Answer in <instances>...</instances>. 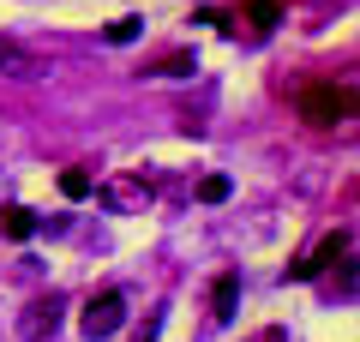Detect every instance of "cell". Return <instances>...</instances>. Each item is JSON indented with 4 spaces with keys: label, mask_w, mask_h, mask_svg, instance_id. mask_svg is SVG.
<instances>
[{
    "label": "cell",
    "mask_w": 360,
    "mask_h": 342,
    "mask_svg": "<svg viewBox=\"0 0 360 342\" xmlns=\"http://www.w3.org/2000/svg\"><path fill=\"white\" fill-rule=\"evenodd\" d=\"M354 84H307L295 96V108H300V120L307 127H342V120H354Z\"/></svg>",
    "instance_id": "obj_1"
},
{
    "label": "cell",
    "mask_w": 360,
    "mask_h": 342,
    "mask_svg": "<svg viewBox=\"0 0 360 342\" xmlns=\"http://www.w3.org/2000/svg\"><path fill=\"white\" fill-rule=\"evenodd\" d=\"M120 324H127V294H120V289L90 294V300H84V312H78V330H84L90 342H108Z\"/></svg>",
    "instance_id": "obj_2"
},
{
    "label": "cell",
    "mask_w": 360,
    "mask_h": 342,
    "mask_svg": "<svg viewBox=\"0 0 360 342\" xmlns=\"http://www.w3.org/2000/svg\"><path fill=\"white\" fill-rule=\"evenodd\" d=\"M90 192H96L115 216H144V210H150V198H156L144 175H115V180H103V186H90Z\"/></svg>",
    "instance_id": "obj_3"
},
{
    "label": "cell",
    "mask_w": 360,
    "mask_h": 342,
    "mask_svg": "<svg viewBox=\"0 0 360 342\" xmlns=\"http://www.w3.org/2000/svg\"><path fill=\"white\" fill-rule=\"evenodd\" d=\"M60 312H66L60 294H42V300H30L25 312H18V336H25V342H49L54 330H60Z\"/></svg>",
    "instance_id": "obj_4"
},
{
    "label": "cell",
    "mask_w": 360,
    "mask_h": 342,
    "mask_svg": "<svg viewBox=\"0 0 360 342\" xmlns=\"http://www.w3.org/2000/svg\"><path fill=\"white\" fill-rule=\"evenodd\" d=\"M0 72H6V78H42L49 61H42L37 49H25L18 37H0Z\"/></svg>",
    "instance_id": "obj_5"
},
{
    "label": "cell",
    "mask_w": 360,
    "mask_h": 342,
    "mask_svg": "<svg viewBox=\"0 0 360 342\" xmlns=\"http://www.w3.org/2000/svg\"><path fill=\"white\" fill-rule=\"evenodd\" d=\"M336 258H348V234H330V241L319 246L312 258H300V265H288V282H312L324 265H336Z\"/></svg>",
    "instance_id": "obj_6"
},
{
    "label": "cell",
    "mask_w": 360,
    "mask_h": 342,
    "mask_svg": "<svg viewBox=\"0 0 360 342\" xmlns=\"http://www.w3.org/2000/svg\"><path fill=\"white\" fill-rule=\"evenodd\" d=\"M234 300H240V270H222L217 289H210V318L229 324V318H234Z\"/></svg>",
    "instance_id": "obj_7"
},
{
    "label": "cell",
    "mask_w": 360,
    "mask_h": 342,
    "mask_svg": "<svg viewBox=\"0 0 360 342\" xmlns=\"http://www.w3.org/2000/svg\"><path fill=\"white\" fill-rule=\"evenodd\" d=\"M37 228H42V222L25 210V204H6V210H0V234H6V241H30Z\"/></svg>",
    "instance_id": "obj_8"
},
{
    "label": "cell",
    "mask_w": 360,
    "mask_h": 342,
    "mask_svg": "<svg viewBox=\"0 0 360 342\" xmlns=\"http://www.w3.org/2000/svg\"><path fill=\"white\" fill-rule=\"evenodd\" d=\"M90 186H96L90 168H60V192H66V198H90Z\"/></svg>",
    "instance_id": "obj_9"
},
{
    "label": "cell",
    "mask_w": 360,
    "mask_h": 342,
    "mask_svg": "<svg viewBox=\"0 0 360 342\" xmlns=\"http://www.w3.org/2000/svg\"><path fill=\"white\" fill-rule=\"evenodd\" d=\"M103 37L115 42V49H127V42H139V37H144V18H115V25H108Z\"/></svg>",
    "instance_id": "obj_10"
},
{
    "label": "cell",
    "mask_w": 360,
    "mask_h": 342,
    "mask_svg": "<svg viewBox=\"0 0 360 342\" xmlns=\"http://www.w3.org/2000/svg\"><path fill=\"white\" fill-rule=\"evenodd\" d=\"M229 192H234L229 175H205V180H198V204H222Z\"/></svg>",
    "instance_id": "obj_11"
},
{
    "label": "cell",
    "mask_w": 360,
    "mask_h": 342,
    "mask_svg": "<svg viewBox=\"0 0 360 342\" xmlns=\"http://www.w3.org/2000/svg\"><path fill=\"white\" fill-rule=\"evenodd\" d=\"M246 18H252L258 30H270V25H283V6H276V0H246Z\"/></svg>",
    "instance_id": "obj_12"
},
{
    "label": "cell",
    "mask_w": 360,
    "mask_h": 342,
    "mask_svg": "<svg viewBox=\"0 0 360 342\" xmlns=\"http://www.w3.org/2000/svg\"><path fill=\"white\" fill-rule=\"evenodd\" d=\"M193 72H198V61H193V54H168V61L156 66V78H193Z\"/></svg>",
    "instance_id": "obj_13"
}]
</instances>
